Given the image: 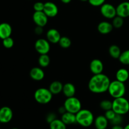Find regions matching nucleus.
Returning <instances> with one entry per match:
<instances>
[{
    "mask_svg": "<svg viewBox=\"0 0 129 129\" xmlns=\"http://www.w3.org/2000/svg\"><path fill=\"white\" fill-rule=\"evenodd\" d=\"M123 129H129V123L128 124H127L125 127H123Z\"/></svg>",
    "mask_w": 129,
    "mask_h": 129,
    "instance_id": "ea45409f",
    "label": "nucleus"
},
{
    "mask_svg": "<svg viewBox=\"0 0 129 129\" xmlns=\"http://www.w3.org/2000/svg\"><path fill=\"white\" fill-rule=\"evenodd\" d=\"M104 115L105 117L108 119V121H111L113 118H114L115 116L116 115V113L113 110L111 109L109 110L105 111Z\"/></svg>",
    "mask_w": 129,
    "mask_h": 129,
    "instance_id": "2f4dec72",
    "label": "nucleus"
},
{
    "mask_svg": "<svg viewBox=\"0 0 129 129\" xmlns=\"http://www.w3.org/2000/svg\"><path fill=\"white\" fill-rule=\"evenodd\" d=\"M108 53L112 58L118 59L122 52H121L120 48L118 45H112L108 49Z\"/></svg>",
    "mask_w": 129,
    "mask_h": 129,
    "instance_id": "5701e85b",
    "label": "nucleus"
},
{
    "mask_svg": "<svg viewBox=\"0 0 129 129\" xmlns=\"http://www.w3.org/2000/svg\"><path fill=\"white\" fill-rule=\"evenodd\" d=\"M12 129H18V128H12Z\"/></svg>",
    "mask_w": 129,
    "mask_h": 129,
    "instance_id": "79ce46f5",
    "label": "nucleus"
},
{
    "mask_svg": "<svg viewBox=\"0 0 129 129\" xmlns=\"http://www.w3.org/2000/svg\"><path fill=\"white\" fill-rule=\"evenodd\" d=\"M35 49L40 55L48 54L50 50V42L45 39H38L35 43Z\"/></svg>",
    "mask_w": 129,
    "mask_h": 129,
    "instance_id": "6e6552de",
    "label": "nucleus"
},
{
    "mask_svg": "<svg viewBox=\"0 0 129 129\" xmlns=\"http://www.w3.org/2000/svg\"><path fill=\"white\" fill-rule=\"evenodd\" d=\"M44 11L45 15L50 18L55 17L57 15L59 12V9L57 6L54 3L47 1L44 3Z\"/></svg>",
    "mask_w": 129,
    "mask_h": 129,
    "instance_id": "9d476101",
    "label": "nucleus"
},
{
    "mask_svg": "<svg viewBox=\"0 0 129 129\" xmlns=\"http://www.w3.org/2000/svg\"><path fill=\"white\" fill-rule=\"evenodd\" d=\"M30 76L33 80L40 81L42 80L45 77V73L41 68L35 67L30 70Z\"/></svg>",
    "mask_w": 129,
    "mask_h": 129,
    "instance_id": "dca6fc26",
    "label": "nucleus"
},
{
    "mask_svg": "<svg viewBox=\"0 0 129 129\" xmlns=\"http://www.w3.org/2000/svg\"><path fill=\"white\" fill-rule=\"evenodd\" d=\"M112 103V110L116 114L123 115L129 112V102L124 96L114 98Z\"/></svg>",
    "mask_w": 129,
    "mask_h": 129,
    "instance_id": "20e7f679",
    "label": "nucleus"
},
{
    "mask_svg": "<svg viewBox=\"0 0 129 129\" xmlns=\"http://www.w3.org/2000/svg\"><path fill=\"white\" fill-rule=\"evenodd\" d=\"M115 76L117 80L122 83H125L129 78V72L125 68H120L117 71Z\"/></svg>",
    "mask_w": 129,
    "mask_h": 129,
    "instance_id": "4be33fe9",
    "label": "nucleus"
},
{
    "mask_svg": "<svg viewBox=\"0 0 129 129\" xmlns=\"http://www.w3.org/2000/svg\"><path fill=\"white\" fill-rule=\"evenodd\" d=\"M106 0H89L88 2L91 6L98 7V6H101L105 3Z\"/></svg>",
    "mask_w": 129,
    "mask_h": 129,
    "instance_id": "72a5a7b5",
    "label": "nucleus"
},
{
    "mask_svg": "<svg viewBox=\"0 0 129 129\" xmlns=\"http://www.w3.org/2000/svg\"><path fill=\"white\" fill-rule=\"evenodd\" d=\"M50 129H66V125L62 121L56 118L49 123Z\"/></svg>",
    "mask_w": 129,
    "mask_h": 129,
    "instance_id": "393cba45",
    "label": "nucleus"
},
{
    "mask_svg": "<svg viewBox=\"0 0 129 129\" xmlns=\"http://www.w3.org/2000/svg\"><path fill=\"white\" fill-rule=\"evenodd\" d=\"M46 37L47 40L50 43L57 44L61 38V35L60 32L57 29L50 28L47 31Z\"/></svg>",
    "mask_w": 129,
    "mask_h": 129,
    "instance_id": "4468645a",
    "label": "nucleus"
},
{
    "mask_svg": "<svg viewBox=\"0 0 129 129\" xmlns=\"http://www.w3.org/2000/svg\"><path fill=\"white\" fill-rule=\"evenodd\" d=\"M113 26L112 23L107 21H103L100 23L97 26V30L98 32L102 35H107L112 32Z\"/></svg>",
    "mask_w": 129,
    "mask_h": 129,
    "instance_id": "f3484780",
    "label": "nucleus"
},
{
    "mask_svg": "<svg viewBox=\"0 0 129 129\" xmlns=\"http://www.w3.org/2000/svg\"><path fill=\"white\" fill-rule=\"evenodd\" d=\"M34 10L35 11H43L44 8V3L42 2H36L34 5Z\"/></svg>",
    "mask_w": 129,
    "mask_h": 129,
    "instance_id": "473e14b6",
    "label": "nucleus"
},
{
    "mask_svg": "<svg viewBox=\"0 0 129 129\" xmlns=\"http://www.w3.org/2000/svg\"><path fill=\"white\" fill-rule=\"evenodd\" d=\"M63 85L64 84L61 82L59 81H54L50 83L49 89L52 94H58L62 92Z\"/></svg>",
    "mask_w": 129,
    "mask_h": 129,
    "instance_id": "412c9836",
    "label": "nucleus"
},
{
    "mask_svg": "<svg viewBox=\"0 0 129 129\" xmlns=\"http://www.w3.org/2000/svg\"><path fill=\"white\" fill-rule=\"evenodd\" d=\"M117 15L123 18H125L129 16V2L123 1L120 3L116 7Z\"/></svg>",
    "mask_w": 129,
    "mask_h": 129,
    "instance_id": "ddd939ff",
    "label": "nucleus"
},
{
    "mask_svg": "<svg viewBox=\"0 0 129 129\" xmlns=\"http://www.w3.org/2000/svg\"><path fill=\"white\" fill-rule=\"evenodd\" d=\"M112 101L108 100H103L100 103V107L105 112L109 110L112 109Z\"/></svg>",
    "mask_w": 129,
    "mask_h": 129,
    "instance_id": "c85d7f7f",
    "label": "nucleus"
},
{
    "mask_svg": "<svg viewBox=\"0 0 129 129\" xmlns=\"http://www.w3.org/2000/svg\"><path fill=\"white\" fill-rule=\"evenodd\" d=\"M76 87L73 83H67L63 85L62 93L66 98L74 96L76 94Z\"/></svg>",
    "mask_w": 129,
    "mask_h": 129,
    "instance_id": "a211bd4d",
    "label": "nucleus"
},
{
    "mask_svg": "<svg viewBox=\"0 0 129 129\" xmlns=\"http://www.w3.org/2000/svg\"><path fill=\"white\" fill-rule=\"evenodd\" d=\"M81 1H82V2H86V1H88L89 0H80Z\"/></svg>",
    "mask_w": 129,
    "mask_h": 129,
    "instance_id": "a19ab883",
    "label": "nucleus"
},
{
    "mask_svg": "<svg viewBox=\"0 0 129 129\" xmlns=\"http://www.w3.org/2000/svg\"><path fill=\"white\" fill-rule=\"evenodd\" d=\"M66 112V110L65 107H64V106H63V107H60V108H59V113H61L62 115L63 113H65Z\"/></svg>",
    "mask_w": 129,
    "mask_h": 129,
    "instance_id": "e433bc0d",
    "label": "nucleus"
},
{
    "mask_svg": "<svg viewBox=\"0 0 129 129\" xmlns=\"http://www.w3.org/2000/svg\"><path fill=\"white\" fill-rule=\"evenodd\" d=\"M112 129H123V127L120 125H113Z\"/></svg>",
    "mask_w": 129,
    "mask_h": 129,
    "instance_id": "4c0bfd02",
    "label": "nucleus"
},
{
    "mask_svg": "<svg viewBox=\"0 0 129 129\" xmlns=\"http://www.w3.org/2000/svg\"><path fill=\"white\" fill-rule=\"evenodd\" d=\"M76 123L83 127H90L94 123L93 113L88 109H81L76 114Z\"/></svg>",
    "mask_w": 129,
    "mask_h": 129,
    "instance_id": "f03ea898",
    "label": "nucleus"
},
{
    "mask_svg": "<svg viewBox=\"0 0 129 129\" xmlns=\"http://www.w3.org/2000/svg\"><path fill=\"white\" fill-rule=\"evenodd\" d=\"M103 68H104V66L100 59H93L89 64V69L93 74H98L102 73Z\"/></svg>",
    "mask_w": 129,
    "mask_h": 129,
    "instance_id": "f8f14e48",
    "label": "nucleus"
},
{
    "mask_svg": "<svg viewBox=\"0 0 129 129\" xmlns=\"http://www.w3.org/2000/svg\"><path fill=\"white\" fill-rule=\"evenodd\" d=\"M55 119H56V115H55V114H54V113H49L48 115L47 116V118H46L47 122L49 123H51V122H52L53 120H54Z\"/></svg>",
    "mask_w": 129,
    "mask_h": 129,
    "instance_id": "f704fd0d",
    "label": "nucleus"
},
{
    "mask_svg": "<svg viewBox=\"0 0 129 129\" xmlns=\"http://www.w3.org/2000/svg\"><path fill=\"white\" fill-rule=\"evenodd\" d=\"M1 122H0V124H1Z\"/></svg>",
    "mask_w": 129,
    "mask_h": 129,
    "instance_id": "37998d69",
    "label": "nucleus"
},
{
    "mask_svg": "<svg viewBox=\"0 0 129 129\" xmlns=\"http://www.w3.org/2000/svg\"><path fill=\"white\" fill-rule=\"evenodd\" d=\"M110 83V79L106 74L103 73L94 74L89 81L88 89L95 94L105 93L108 91Z\"/></svg>",
    "mask_w": 129,
    "mask_h": 129,
    "instance_id": "f257e3e1",
    "label": "nucleus"
},
{
    "mask_svg": "<svg viewBox=\"0 0 129 129\" xmlns=\"http://www.w3.org/2000/svg\"><path fill=\"white\" fill-rule=\"evenodd\" d=\"M13 113L10 107H3L0 108V122L2 123H7L12 120Z\"/></svg>",
    "mask_w": 129,
    "mask_h": 129,
    "instance_id": "9b49d317",
    "label": "nucleus"
},
{
    "mask_svg": "<svg viewBox=\"0 0 129 129\" xmlns=\"http://www.w3.org/2000/svg\"><path fill=\"white\" fill-rule=\"evenodd\" d=\"M38 62L41 68H47L50 62V58L48 54H41L38 59Z\"/></svg>",
    "mask_w": 129,
    "mask_h": 129,
    "instance_id": "b1692460",
    "label": "nucleus"
},
{
    "mask_svg": "<svg viewBox=\"0 0 129 129\" xmlns=\"http://www.w3.org/2000/svg\"><path fill=\"white\" fill-rule=\"evenodd\" d=\"M3 45L6 49H11L14 45V40L11 37L3 40Z\"/></svg>",
    "mask_w": 129,
    "mask_h": 129,
    "instance_id": "c756f323",
    "label": "nucleus"
},
{
    "mask_svg": "<svg viewBox=\"0 0 129 129\" xmlns=\"http://www.w3.org/2000/svg\"><path fill=\"white\" fill-rule=\"evenodd\" d=\"M124 18L120 17L119 16H116L115 17L113 18V21H112V25H113V28H120L123 26V23H124Z\"/></svg>",
    "mask_w": 129,
    "mask_h": 129,
    "instance_id": "cd10ccee",
    "label": "nucleus"
},
{
    "mask_svg": "<svg viewBox=\"0 0 129 129\" xmlns=\"http://www.w3.org/2000/svg\"><path fill=\"white\" fill-rule=\"evenodd\" d=\"M93 123L96 129H106L108 127V120L105 115H99L94 119Z\"/></svg>",
    "mask_w": 129,
    "mask_h": 129,
    "instance_id": "6ab92c4d",
    "label": "nucleus"
},
{
    "mask_svg": "<svg viewBox=\"0 0 129 129\" xmlns=\"http://www.w3.org/2000/svg\"><path fill=\"white\" fill-rule=\"evenodd\" d=\"M52 93L49 89L40 88L37 89L34 93V98L39 104L45 105L51 102L52 99Z\"/></svg>",
    "mask_w": 129,
    "mask_h": 129,
    "instance_id": "39448f33",
    "label": "nucleus"
},
{
    "mask_svg": "<svg viewBox=\"0 0 129 129\" xmlns=\"http://www.w3.org/2000/svg\"><path fill=\"white\" fill-rule=\"evenodd\" d=\"M118 60L123 65H129V49L121 53Z\"/></svg>",
    "mask_w": 129,
    "mask_h": 129,
    "instance_id": "a878e982",
    "label": "nucleus"
},
{
    "mask_svg": "<svg viewBox=\"0 0 129 129\" xmlns=\"http://www.w3.org/2000/svg\"><path fill=\"white\" fill-rule=\"evenodd\" d=\"M48 16L44 11H35L33 14L32 19L37 26L44 27L47 24Z\"/></svg>",
    "mask_w": 129,
    "mask_h": 129,
    "instance_id": "1a4fd4ad",
    "label": "nucleus"
},
{
    "mask_svg": "<svg viewBox=\"0 0 129 129\" xmlns=\"http://www.w3.org/2000/svg\"><path fill=\"white\" fill-rule=\"evenodd\" d=\"M12 34V27L8 23H0V39L3 40L6 38L11 37Z\"/></svg>",
    "mask_w": 129,
    "mask_h": 129,
    "instance_id": "2eb2a0df",
    "label": "nucleus"
},
{
    "mask_svg": "<svg viewBox=\"0 0 129 129\" xmlns=\"http://www.w3.org/2000/svg\"><path fill=\"white\" fill-rule=\"evenodd\" d=\"M123 122V118H122V115L118 114H116V115L115 116L114 118L110 121L111 123H112L113 125H120L121 123Z\"/></svg>",
    "mask_w": 129,
    "mask_h": 129,
    "instance_id": "7c9ffc66",
    "label": "nucleus"
},
{
    "mask_svg": "<svg viewBox=\"0 0 129 129\" xmlns=\"http://www.w3.org/2000/svg\"><path fill=\"white\" fill-rule=\"evenodd\" d=\"M58 44L63 49H68L71 45V40L68 37H61Z\"/></svg>",
    "mask_w": 129,
    "mask_h": 129,
    "instance_id": "bb28decb",
    "label": "nucleus"
},
{
    "mask_svg": "<svg viewBox=\"0 0 129 129\" xmlns=\"http://www.w3.org/2000/svg\"><path fill=\"white\" fill-rule=\"evenodd\" d=\"M61 120L66 125H73L76 123V114L68 112H66L65 113L62 115Z\"/></svg>",
    "mask_w": 129,
    "mask_h": 129,
    "instance_id": "aec40b11",
    "label": "nucleus"
},
{
    "mask_svg": "<svg viewBox=\"0 0 129 129\" xmlns=\"http://www.w3.org/2000/svg\"><path fill=\"white\" fill-rule=\"evenodd\" d=\"M44 31V30H43V27L39 26H37L36 28L35 29V33L37 34V35H41L42 34Z\"/></svg>",
    "mask_w": 129,
    "mask_h": 129,
    "instance_id": "c9c22d12",
    "label": "nucleus"
},
{
    "mask_svg": "<svg viewBox=\"0 0 129 129\" xmlns=\"http://www.w3.org/2000/svg\"><path fill=\"white\" fill-rule=\"evenodd\" d=\"M108 92L110 95L113 98H120L124 96L126 93V87L124 83L115 80L111 81L108 87Z\"/></svg>",
    "mask_w": 129,
    "mask_h": 129,
    "instance_id": "7ed1b4c3",
    "label": "nucleus"
},
{
    "mask_svg": "<svg viewBox=\"0 0 129 129\" xmlns=\"http://www.w3.org/2000/svg\"><path fill=\"white\" fill-rule=\"evenodd\" d=\"M66 112L76 114L79 111L82 109V105L81 101L75 96L67 98L64 103Z\"/></svg>",
    "mask_w": 129,
    "mask_h": 129,
    "instance_id": "423d86ee",
    "label": "nucleus"
},
{
    "mask_svg": "<svg viewBox=\"0 0 129 129\" xmlns=\"http://www.w3.org/2000/svg\"><path fill=\"white\" fill-rule=\"evenodd\" d=\"M61 1L62 3H63L64 4H68L69 3H71V1H72V0H60Z\"/></svg>",
    "mask_w": 129,
    "mask_h": 129,
    "instance_id": "58836bf2",
    "label": "nucleus"
},
{
    "mask_svg": "<svg viewBox=\"0 0 129 129\" xmlns=\"http://www.w3.org/2000/svg\"><path fill=\"white\" fill-rule=\"evenodd\" d=\"M100 12L103 17L108 19H113L117 16L116 8L110 3H105L100 6Z\"/></svg>",
    "mask_w": 129,
    "mask_h": 129,
    "instance_id": "0eeeda50",
    "label": "nucleus"
}]
</instances>
